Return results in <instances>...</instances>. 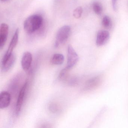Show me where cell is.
<instances>
[{
  "label": "cell",
  "instance_id": "obj_1",
  "mask_svg": "<svg viewBox=\"0 0 128 128\" xmlns=\"http://www.w3.org/2000/svg\"><path fill=\"white\" fill-rule=\"evenodd\" d=\"M43 22V18L42 16L37 14L32 15L24 21V29L28 33H33L42 27Z\"/></svg>",
  "mask_w": 128,
  "mask_h": 128
},
{
  "label": "cell",
  "instance_id": "obj_2",
  "mask_svg": "<svg viewBox=\"0 0 128 128\" xmlns=\"http://www.w3.org/2000/svg\"><path fill=\"white\" fill-rule=\"evenodd\" d=\"M71 32V27L65 25L60 28L56 36V40L54 44V48H58L60 44L65 43L69 37Z\"/></svg>",
  "mask_w": 128,
  "mask_h": 128
},
{
  "label": "cell",
  "instance_id": "obj_3",
  "mask_svg": "<svg viewBox=\"0 0 128 128\" xmlns=\"http://www.w3.org/2000/svg\"><path fill=\"white\" fill-rule=\"evenodd\" d=\"M19 30L18 28L17 29L15 32L12 40L9 45L8 48L5 54L3 57L1 61V65H4L9 59L10 58L13 54V51L17 46L18 41Z\"/></svg>",
  "mask_w": 128,
  "mask_h": 128
},
{
  "label": "cell",
  "instance_id": "obj_4",
  "mask_svg": "<svg viewBox=\"0 0 128 128\" xmlns=\"http://www.w3.org/2000/svg\"><path fill=\"white\" fill-rule=\"evenodd\" d=\"M28 83H29L28 82L26 81L23 84V86L22 87L19 91L17 102H16L15 111V114L16 116H18L19 115L22 108L23 106L24 98L26 93L27 90L28 88Z\"/></svg>",
  "mask_w": 128,
  "mask_h": 128
},
{
  "label": "cell",
  "instance_id": "obj_5",
  "mask_svg": "<svg viewBox=\"0 0 128 128\" xmlns=\"http://www.w3.org/2000/svg\"><path fill=\"white\" fill-rule=\"evenodd\" d=\"M79 60L78 55L73 47L69 44L67 47V61L66 67L71 70L78 63Z\"/></svg>",
  "mask_w": 128,
  "mask_h": 128
},
{
  "label": "cell",
  "instance_id": "obj_6",
  "mask_svg": "<svg viewBox=\"0 0 128 128\" xmlns=\"http://www.w3.org/2000/svg\"><path fill=\"white\" fill-rule=\"evenodd\" d=\"M32 59L31 53L26 52L24 53L22 58L21 65L22 68L25 72H28L31 68Z\"/></svg>",
  "mask_w": 128,
  "mask_h": 128
},
{
  "label": "cell",
  "instance_id": "obj_7",
  "mask_svg": "<svg viewBox=\"0 0 128 128\" xmlns=\"http://www.w3.org/2000/svg\"><path fill=\"white\" fill-rule=\"evenodd\" d=\"M9 27L5 23L1 24L0 28V49H2L6 44L8 34Z\"/></svg>",
  "mask_w": 128,
  "mask_h": 128
},
{
  "label": "cell",
  "instance_id": "obj_8",
  "mask_svg": "<svg viewBox=\"0 0 128 128\" xmlns=\"http://www.w3.org/2000/svg\"><path fill=\"white\" fill-rule=\"evenodd\" d=\"M110 34L106 30L99 31L96 36V44L98 46H102L105 44L109 40Z\"/></svg>",
  "mask_w": 128,
  "mask_h": 128
},
{
  "label": "cell",
  "instance_id": "obj_9",
  "mask_svg": "<svg viewBox=\"0 0 128 128\" xmlns=\"http://www.w3.org/2000/svg\"><path fill=\"white\" fill-rule=\"evenodd\" d=\"M11 94L8 91H2L0 94V108L4 109L8 108L11 101Z\"/></svg>",
  "mask_w": 128,
  "mask_h": 128
},
{
  "label": "cell",
  "instance_id": "obj_10",
  "mask_svg": "<svg viewBox=\"0 0 128 128\" xmlns=\"http://www.w3.org/2000/svg\"><path fill=\"white\" fill-rule=\"evenodd\" d=\"M101 80V78L99 76H96L90 78L87 82L85 89L90 90L95 88L100 84Z\"/></svg>",
  "mask_w": 128,
  "mask_h": 128
},
{
  "label": "cell",
  "instance_id": "obj_11",
  "mask_svg": "<svg viewBox=\"0 0 128 128\" xmlns=\"http://www.w3.org/2000/svg\"><path fill=\"white\" fill-rule=\"evenodd\" d=\"M16 60V56L13 53L10 58L6 62L5 64L1 66L2 71L4 72L8 71L13 66Z\"/></svg>",
  "mask_w": 128,
  "mask_h": 128
},
{
  "label": "cell",
  "instance_id": "obj_12",
  "mask_svg": "<svg viewBox=\"0 0 128 128\" xmlns=\"http://www.w3.org/2000/svg\"><path fill=\"white\" fill-rule=\"evenodd\" d=\"M65 57L61 54H55L52 57L50 60L51 63L54 65H61L63 64Z\"/></svg>",
  "mask_w": 128,
  "mask_h": 128
},
{
  "label": "cell",
  "instance_id": "obj_13",
  "mask_svg": "<svg viewBox=\"0 0 128 128\" xmlns=\"http://www.w3.org/2000/svg\"><path fill=\"white\" fill-rule=\"evenodd\" d=\"M22 77V76H21ZM20 75H18L15 77L10 83L9 86L10 90L15 93L18 90V88L20 84V80L21 79Z\"/></svg>",
  "mask_w": 128,
  "mask_h": 128
},
{
  "label": "cell",
  "instance_id": "obj_14",
  "mask_svg": "<svg viewBox=\"0 0 128 128\" xmlns=\"http://www.w3.org/2000/svg\"><path fill=\"white\" fill-rule=\"evenodd\" d=\"M70 69L66 66L63 69L59 74L58 79L60 80L66 81L68 78V74L69 72Z\"/></svg>",
  "mask_w": 128,
  "mask_h": 128
},
{
  "label": "cell",
  "instance_id": "obj_15",
  "mask_svg": "<svg viewBox=\"0 0 128 128\" xmlns=\"http://www.w3.org/2000/svg\"><path fill=\"white\" fill-rule=\"evenodd\" d=\"M92 8L94 12L98 15H100L102 13L103 10L102 6L98 2H95L93 3Z\"/></svg>",
  "mask_w": 128,
  "mask_h": 128
},
{
  "label": "cell",
  "instance_id": "obj_16",
  "mask_svg": "<svg viewBox=\"0 0 128 128\" xmlns=\"http://www.w3.org/2000/svg\"><path fill=\"white\" fill-rule=\"evenodd\" d=\"M102 24L104 28L107 29L111 27L112 23L110 18L107 16H104L102 21Z\"/></svg>",
  "mask_w": 128,
  "mask_h": 128
},
{
  "label": "cell",
  "instance_id": "obj_17",
  "mask_svg": "<svg viewBox=\"0 0 128 128\" xmlns=\"http://www.w3.org/2000/svg\"><path fill=\"white\" fill-rule=\"evenodd\" d=\"M48 108L49 110L53 114L58 113L60 111V108L59 106L54 102L49 104Z\"/></svg>",
  "mask_w": 128,
  "mask_h": 128
},
{
  "label": "cell",
  "instance_id": "obj_18",
  "mask_svg": "<svg viewBox=\"0 0 128 128\" xmlns=\"http://www.w3.org/2000/svg\"><path fill=\"white\" fill-rule=\"evenodd\" d=\"M83 10L81 6H78L73 11V16L76 18H81L83 13Z\"/></svg>",
  "mask_w": 128,
  "mask_h": 128
},
{
  "label": "cell",
  "instance_id": "obj_19",
  "mask_svg": "<svg viewBox=\"0 0 128 128\" xmlns=\"http://www.w3.org/2000/svg\"><path fill=\"white\" fill-rule=\"evenodd\" d=\"M78 80L76 78H72L68 80V84L70 86H75L78 84Z\"/></svg>",
  "mask_w": 128,
  "mask_h": 128
},
{
  "label": "cell",
  "instance_id": "obj_20",
  "mask_svg": "<svg viewBox=\"0 0 128 128\" xmlns=\"http://www.w3.org/2000/svg\"><path fill=\"white\" fill-rule=\"evenodd\" d=\"M112 7L114 11H116L117 8V0H112Z\"/></svg>",
  "mask_w": 128,
  "mask_h": 128
},
{
  "label": "cell",
  "instance_id": "obj_21",
  "mask_svg": "<svg viewBox=\"0 0 128 128\" xmlns=\"http://www.w3.org/2000/svg\"><path fill=\"white\" fill-rule=\"evenodd\" d=\"M1 1H3V2H4V1H7L8 0H1Z\"/></svg>",
  "mask_w": 128,
  "mask_h": 128
}]
</instances>
